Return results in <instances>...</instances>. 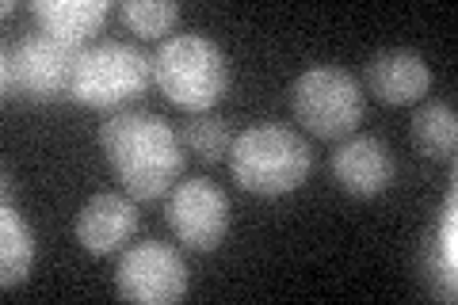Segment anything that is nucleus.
<instances>
[{
    "mask_svg": "<svg viewBox=\"0 0 458 305\" xmlns=\"http://www.w3.org/2000/svg\"><path fill=\"white\" fill-rule=\"evenodd\" d=\"M229 195L214 180L195 176L168 191V229L195 252H214L229 233Z\"/></svg>",
    "mask_w": 458,
    "mask_h": 305,
    "instance_id": "6e6552de",
    "label": "nucleus"
},
{
    "mask_svg": "<svg viewBox=\"0 0 458 305\" xmlns=\"http://www.w3.org/2000/svg\"><path fill=\"white\" fill-rule=\"evenodd\" d=\"M183 141H188V149L199 153L203 161H222V157L233 149V138H229V130L222 119H214V114H195L183 130Z\"/></svg>",
    "mask_w": 458,
    "mask_h": 305,
    "instance_id": "dca6fc26",
    "label": "nucleus"
},
{
    "mask_svg": "<svg viewBox=\"0 0 458 305\" xmlns=\"http://www.w3.org/2000/svg\"><path fill=\"white\" fill-rule=\"evenodd\" d=\"M229 168H233V180L241 183V191L279 199V195L298 191V187L310 180L313 149L291 126L260 123L233 138Z\"/></svg>",
    "mask_w": 458,
    "mask_h": 305,
    "instance_id": "f03ea898",
    "label": "nucleus"
},
{
    "mask_svg": "<svg viewBox=\"0 0 458 305\" xmlns=\"http://www.w3.org/2000/svg\"><path fill=\"white\" fill-rule=\"evenodd\" d=\"M363 80L382 104L405 107V104H417V99L428 96V89H432V69H428V62L417 50L390 47V50L370 54Z\"/></svg>",
    "mask_w": 458,
    "mask_h": 305,
    "instance_id": "9b49d317",
    "label": "nucleus"
},
{
    "mask_svg": "<svg viewBox=\"0 0 458 305\" xmlns=\"http://www.w3.org/2000/svg\"><path fill=\"white\" fill-rule=\"evenodd\" d=\"M31 16L42 35L84 47L111 16V4L107 0H31Z\"/></svg>",
    "mask_w": 458,
    "mask_h": 305,
    "instance_id": "f8f14e48",
    "label": "nucleus"
},
{
    "mask_svg": "<svg viewBox=\"0 0 458 305\" xmlns=\"http://www.w3.org/2000/svg\"><path fill=\"white\" fill-rule=\"evenodd\" d=\"M428 267H432V275H443V279L454 275V199H447V207L439 210L436 237L428 244Z\"/></svg>",
    "mask_w": 458,
    "mask_h": 305,
    "instance_id": "f3484780",
    "label": "nucleus"
},
{
    "mask_svg": "<svg viewBox=\"0 0 458 305\" xmlns=\"http://www.w3.org/2000/svg\"><path fill=\"white\" fill-rule=\"evenodd\" d=\"M123 23L131 27L141 38H161L165 31H172L180 20V4L176 0H123L119 4Z\"/></svg>",
    "mask_w": 458,
    "mask_h": 305,
    "instance_id": "2eb2a0df",
    "label": "nucleus"
},
{
    "mask_svg": "<svg viewBox=\"0 0 458 305\" xmlns=\"http://www.w3.org/2000/svg\"><path fill=\"white\" fill-rule=\"evenodd\" d=\"M328 168H333V180L340 183V191L352 199H375L397 176V161L390 145L370 134L344 138L333 149V157H328Z\"/></svg>",
    "mask_w": 458,
    "mask_h": 305,
    "instance_id": "1a4fd4ad",
    "label": "nucleus"
},
{
    "mask_svg": "<svg viewBox=\"0 0 458 305\" xmlns=\"http://www.w3.org/2000/svg\"><path fill=\"white\" fill-rule=\"evenodd\" d=\"M35 267V233L23 222V214L4 202L0 207V286L12 290L27 283V275Z\"/></svg>",
    "mask_w": 458,
    "mask_h": 305,
    "instance_id": "ddd939ff",
    "label": "nucleus"
},
{
    "mask_svg": "<svg viewBox=\"0 0 458 305\" xmlns=\"http://www.w3.org/2000/svg\"><path fill=\"white\" fill-rule=\"evenodd\" d=\"M153 80L180 111L207 114L229 92V62L203 35H172L153 54Z\"/></svg>",
    "mask_w": 458,
    "mask_h": 305,
    "instance_id": "7ed1b4c3",
    "label": "nucleus"
},
{
    "mask_svg": "<svg viewBox=\"0 0 458 305\" xmlns=\"http://www.w3.org/2000/svg\"><path fill=\"white\" fill-rule=\"evenodd\" d=\"M153 80V57L141 54L131 42H99L84 47L73 72V96L77 104L107 111L138 99Z\"/></svg>",
    "mask_w": 458,
    "mask_h": 305,
    "instance_id": "423d86ee",
    "label": "nucleus"
},
{
    "mask_svg": "<svg viewBox=\"0 0 458 305\" xmlns=\"http://www.w3.org/2000/svg\"><path fill=\"white\" fill-rule=\"evenodd\" d=\"M291 111L313 138L344 141L363 119V89L340 65H310L291 84Z\"/></svg>",
    "mask_w": 458,
    "mask_h": 305,
    "instance_id": "39448f33",
    "label": "nucleus"
},
{
    "mask_svg": "<svg viewBox=\"0 0 458 305\" xmlns=\"http://www.w3.org/2000/svg\"><path fill=\"white\" fill-rule=\"evenodd\" d=\"M99 149L111 172L138 202L168 199L183 172L180 138L161 114L149 111H119L99 126Z\"/></svg>",
    "mask_w": 458,
    "mask_h": 305,
    "instance_id": "f257e3e1",
    "label": "nucleus"
},
{
    "mask_svg": "<svg viewBox=\"0 0 458 305\" xmlns=\"http://www.w3.org/2000/svg\"><path fill=\"white\" fill-rule=\"evenodd\" d=\"M77 244H84V252L92 256H111L123 252L131 237L138 233V207L131 195L119 191H99L81 207L77 214Z\"/></svg>",
    "mask_w": 458,
    "mask_h": 305,
    "instance_id": "9d476101",
    "label": "nucleus"
},
{
    "mask_svg": "<svg viewBox=\"0 0 458 305\" xmlns=\"http://www.w3.org/2000/svg\"><path fill=\"white\" fill-rule=\"evenodd\" d=\"M409 138L417 145V153L428 157V161H447L458 145V119L454 107L443 104V99H428L412 111L409 123Z\"/></svg>",
    "mask_w": 458,
    "mask_h": 305,
    "instance_id": "4468645a",
    "label": "nucleus"
},
{
    "mask_svg": "<svg viewBox=\"0 0 458 305\" xmlns=\"http://www.w3.org/2000/svg\"><path fill=\"white\" fill-rule=\"evenodd\" d=\"M188 264L165 241H141L126 249L114 271V290L123 301L138 305H172L188 298Z\"/></svg>",
    "mask_w": 458,
    "mask_h": 305,
    "instance_id": "0eeeda50",
    "label": "nucleus"
},
{
    "mask_svg": "<svg viewBox=\"0 0 458 305\" xmlns=\"http://www.w3.org/2000/svg\"><path fill=\"white\" fill-rule=\"evenodd\" d=\"M84 47H69L50 35H23L16 47L4 42L0 50V89L4 99H31V104H54L73 92V72Z\"/></svg>",
    "mask_w": 458,
    "mask_h": 305,
    "instance_id": "20e7f679",
    "label": "nucleus"
}]
</instances>
